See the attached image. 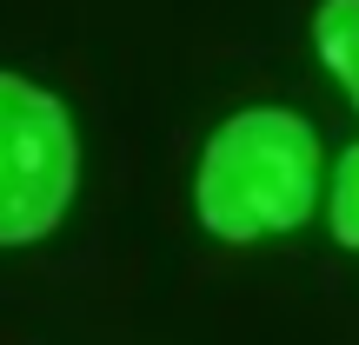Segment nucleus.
Returning <instances> with one entry per match:
<instances>
[{
	"label": "nucleus",
	"instance_id": "f257e3e1",
	"mask_svg": "<svg viewBox=\"0 0 359 345\" xmlns=\"http://www.w3.org/2000/svg\"><path fill=\"white\" fill-rule=\"evenodd\" d=\"M320 133L293 106H240L200 146L193 167V213L213 239L253 246L306 226L320 199Z\"/></svg>",
	"mask_w": 359,
	"mask_h": 345
},
{
	"label": "nucleus",
	"instance_id": "f03ea898",
	"mask_svg": "<svg viewBox=\"0 0 359 345\" xmlns=\"http://www.w3.org/2000/svg\"><path fill=\"white\" fill-rule=\"evenodd\" d=\"M80 199V127L53 87L0 66V246L20 253L67 226Z\"/></svg>",
	"mask_w": 359,
	"mask_h": 345
},
{
	"label": "nucleus",
	"instance_id": "7ed1b4c3",
	"mask_svg": "<svg viewBox=\"0 0 359 345\" xmlns=\"http://www.w3.org/2000/svg\"><path fill=\"white\" fill-rule=\"evenodd\" d=\"M313 53L359 113V0H320L313 7Z\"/></svg>",
	"mask_w": 359,
	"mask_h": 345
},
{
	"label": "nucleus",
	"instance_id": "20e7f679",
	"mask_svg": "<svg viewBox=\"0 0 359 345\" xmlns=\"http://www.w3.org/2000/svg\"><path fill=\"white\" fill-rule=\"evenodd\" d=\"M326 226H333V239L359 253V140L339 153L333 167V186H326Z\"/></svg>",
	"mask_w": 359,
	"mask_h": 345
}]
</instances>
